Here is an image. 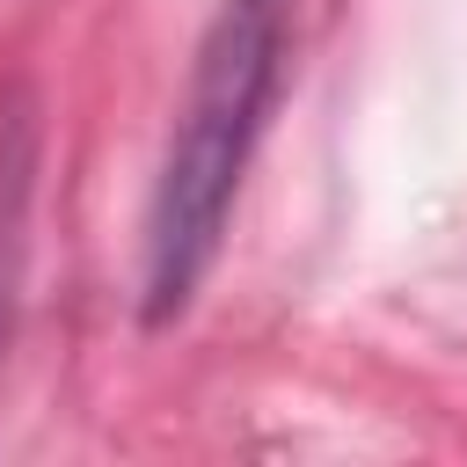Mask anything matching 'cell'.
I'll use <instances>...</instances> for the list:
<instances>
[{
	"mask_svg": "<svg viewBox=\"0 0 467 467\" xmlns=\"http://www.w3.org/2000/svg\"><path fill=\"white\" fill-rule=\"evenodd\" d=\"M285 22H292V0H219L197 36V66H190V88H182V109H175L153 197H146V234H139L146 328H168L197 299L226 241L241 175L255 161V139L285 73Z\"/></svg>",
	"mask_w": 467,
	"mask_h": 467,
	"instance_id": "cell-1",
	"label": "cell"
},
{
	"mask_svg": "<svg viewBox=\"0 0 467 467\" xmlns=\"http://www.w3.org/2000/svg\"><path fill=\"white\" fill-rule=\"evenodd\" d=\"M29 175H36V102L22 80L0 88V336L7 299L22 277V219H29Z\"/></svg>",
	"mask_w": 467,
	"mask_h": 467,
	"instance_id": "cell-2",
	"label": "cell"
}]
</instances>
